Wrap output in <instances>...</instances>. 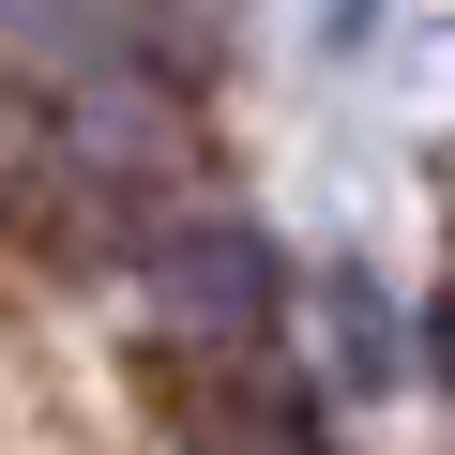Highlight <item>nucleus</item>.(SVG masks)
<instances>
[{
    "mask_svg": "<svg viewBox=\"0 0 455 455\" xmlns=\"http://www.w3.org/2000/svg\"><path fill=\"white\" fill-rule=\"evenodd\" d=\"M425 349H440V379H455V274H440V304H425Z\"/></svg>",
    "mask_w": 455,
    "mask_h": 455,
    "instance_id": "1",
    "label": "nucleus"
}]
</instances>
